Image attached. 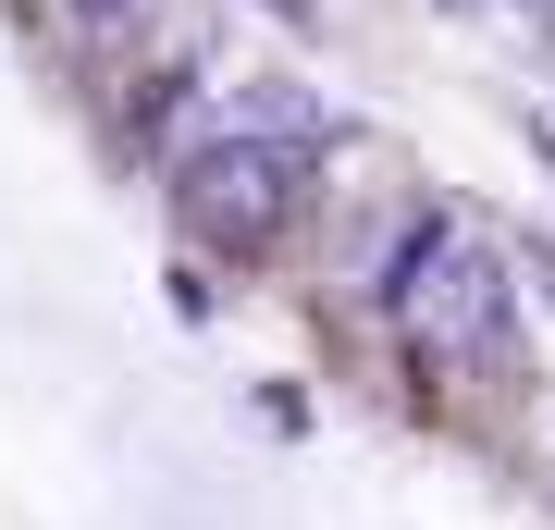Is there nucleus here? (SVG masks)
<instances>
[{
	"label": "nucleus",
	"instance_id": "f257e3e1",
	"mask_svg": "<svg viewBox=\"0 0 555 530\" xmlns=\"http://www.w3.org/2000/svg\"><path fill=\"white\" fill-rule=\"evenodd\" d=\"M297 173H309V148L259 137V124H222L210 148L173 160V210H185V235H198V247L259 259L284 222H297Z\"/></svg>",
	"mask_w": 555,
	"mask_h": 530
},
{
	"label": "nucleus",
	"instance_id": "f03ea898",
	"mask_svg": "<svg viewBox=\"0 0 555 530\" xmlns=\"http://www.w3.org/2000/svg\"><path fill=\"white\" fill-rule=\"evenodd\" d=\"M396 321L420 358H444V371H469V358L506 346V259L481 235H456V222H420V247L396 259Z\"/></svg>",
	"mask_w": 555,
	"mask_h": 530
},
{
	"label": "nucleus",
	"instance_id": "7ed1b4c3",
	"mask_svg": "<svg viewBox=\"0 0 555 530\" xmlns=\"http://www.w3.org/2000/svg\"><path fill=\"white\" fill-rule=\"evenodd\" d=\"M222 112L259 124V137H284V148H309V137H321V99H309L297 75H235V87H222Z\"/></svg>",
	"mask_w": 555,
	"mask_h": 530
},
{
	"label": "nucleus",
	"instance_id": "20e7f679",
	"mask_svg": "<svg viewBox=\"0 0 555 530\" xmlns=\"http://www.w3.org/2000/svg\"><path fill=\"white\" fill-rule=\"evenodd\" d=\"M62 13H75V25H124L137 0H62Z\"/></svg>",
	"mask_w": 555,
	"mask_h": 530
},
{
	"label": "nucleus",
	"instance_id": "39448f33",
	"mask_svg": "<svg viewBox=\"0 0 555 530\" xmlns=\"http://www.w3.org/2000/svg\"><path fill=\"white\" fill-rule=\"evenodd\" d=\"M272 13H284V25H321V0H272Z\"/></svg>",
	"mask_w": 555,
	"mask_h": 530
},
{
	"label": "nucleus",
	"instance_id": "423d86ee",
	"mask_svg": "<svg viewBox=\"0 0 555 530\" xmlns=\"http://www.w3.org/2000/svg\"><path fill=\"white\" fill-rule=\"evenodd\" d=\"M543 456H555V408H543Z\"/></svg>",
	"mask_w": 555,
	"mask_h": 530
}]
</instances>
